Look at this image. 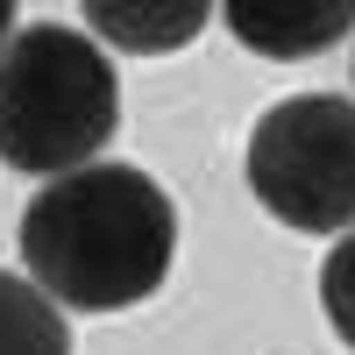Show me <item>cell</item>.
Returning <instances> with one entry per match:
<instances>
[{"label": "cell", "mask_w": 355, "mask_h": 355, "mask_svg": "<svg viewBox=\"0 0 355 355\" xmlns=\"http://www.w3.org/2000/svg\"><path fill=\"white\" fill-rule=\"evenodd\" d=\"M178 256V206L135 164L64 171L21 206V263L50 306L121 313L157 299Z\"/></svg>", "instance_id": "obj_1"}, {"label": "cell", "mask_w": 355, "mask_h": 355, "mask_svg": "<svg viewBox=\"0 0 355 355\" xmlns=\"http://www.w3.org/2000/svg\"><path fill=\"white\" fill-rule=\"evenodd\" d=\"M121 128L107 50L71 21H28L0 50V164L64 178L85 171Z\"/></svg>", "instance_id": "obj_2"}, {"label": "cell", "mask_w": 355, "mask_h": 355, "mask_svg": "<svg viewBox=\"0 0 355 355\" xmlns=\"http://www.w3.org/2000/svg\"><path fill=\"white\" fill-rule=\"evenodd\" d=\"M242 171L270 220L341 242L355 227V100H341V93L277 100L249 128Z\"/></svg>", "instance_id": "obj_3"}, {"label": "cell", "mask_w": 355, "mask_h": 355, "mask_svg": "<svg viewBox=\"0 0 355 355\" xmlns=\"http://www.w3.org/2000/svg\"><path fill=\"white\" fill-rule=\"evenodd\" d=\"M220 21L234 28V43H249L256 57H277V64H299V57H320L327 43L355 36V8H270V0H234V8H220Z\"/></svg>", "instance_id": "obj_4"}, {"label": "cell", "mask_w": 355, "mask_h": 355, "mask_svg": "<svg viewBox=\"0 0 355 355\" xmlns=\"http://www.w3.org/2000/svg\"><path fill=\"white\" fill-rule=\"evenodd\" d=\"M214 21L206 8H192V0H171V8H142V0H93L85 8V28L93 36H107L114 50H135V57H164V50H185L199 28Z\"/></svg>", "instance_id": "obj_5"}, {"label": "cell", "mask_w": 355, "mask_h": 355, "mask_svg": "<svg viewBox=\"0 0 355 355\" xmlns=\"http://www.w3.org/2000/svg\"><path fill=\"white\" fill-rule=\"evenodd\" d=\"M0 355H71L64 313L15 270H0Z\"/></svg>", "instance_id": "obj_6"}, {"label": "cell", "mask_w": 355, "mask_h": 355, "mask_svg": "<svg viewBox=\"0 0 355 355\" xmlns=\"http://www.w3.org/2000/svg\"><path fill=\"white\" fill-rule=\"evenodd\" d=\"M320 313H327V327L355 348V227L327 249V263H320Z\"/></svg>", "instance_id": "obj_7"}, {"label": "cell", "mask_w": 355, "mask_h": 355, "mask_svg": "<svg viewBox=\"0 0 355 355\" xmlns=\"http://www.w3.org/2000/svg\"><path fill=\"white\" fill-rule=\"evenodd\" d=\"M15 43V8H0V50Z\"/></svg>", "instance_id": "obj_8"}]
</instances>
